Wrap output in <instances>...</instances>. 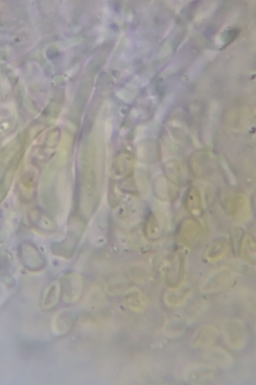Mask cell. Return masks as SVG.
Here are the masks:
<instances>
[{"instance_id":"6da1fadb","label":"cell","mask_w":256,"mask_h":385,"mask_svg":"<svg viewBox=\"0 0 256 385\" xmlns=\"http://www.w3.org/2000/svg\"><path fill=\"white\" fill-rule=\"evenodd\" d=\"M226 333V337L227 341L230 344V345H234V342L238 345L237 343L238 342L239 344L242 343V341L244 340L245 338V331L244 330V328H242V326L238 323L232 322L230 324H228V329Z\"/></svg>"},{"instance_id":"7a4b0ae2","label":"cell","mask_w":256,"mask_h":385,"mask_svg":"<svg viewBox=\"0 0 256 385\" xmlns=\"http://www.w3.org/2000/svg\"><path fill=\"white\" fill-rule=\"evenodd\" d=\"M124 302L128 308L134 311L142 310L145 304L143 296L136 291L130 292L126 295Z\"/></svg>"},{"instance_id":"3957f363","label":"cell","mask_w":256,"mask_h":385,"mask_svg":"<svg viewBox=\"0 0 256 385\" xmlns=\"http://www.w3.org/2000/svg\"><path fill=\"white\" fill-rule=\"evenodd\" d=\"M216 331L214 328L204 327L200 329L195 335L196 345L206 346L210 344L214 339Z\"/></svg>"}]
</instances>
